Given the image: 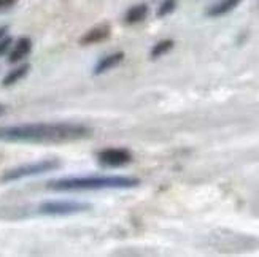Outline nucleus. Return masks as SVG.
I'll return each mask as SVG.
<instances>
[{
	"label": "nucleus",
	"instance_id": "2eb2a0df",
	"mask_svg": "<svg viewBox=\"0 0 259 257\" xmlns=\"http://www.w3.org/2000/svg\"><path fill=\"white\" fill-rule=\"evenodd\" d=\"M15 0H0V10L2 8H7V7H10L11 4H13Z\"/></svg>",
	"mask_w": 259,
	"mask_h": 257
},
{
	"label": "nucleus",
	"instance_id": "0eeeda50",
	"mask_svg": "<svg viewBox=\"0 0 259 257\" xmlns=\"http://www.w3.org/2000/svg\"><path fill=\"white\" fill-rule=\"evenodd\" d=\"M30 49H32V41H30V38H26V37L19 38L16 41V44L13 46V49H11L10 56H8V62L10 64L21 62L30 53Z\"/></svg>",
	"mask_w": 259,
	"mask_h": 257
},
{
	"label": "nucleus",
	"instance_id": "423d86ee",
	"mask_svg": "<svg viewBox=\"0 0 259 257\" xmlns=\"http://www.w3.org/2000/svg\"><path fill=\"white\" fill-rule=\"evenodd\" d=\"M111 33V29L108 24H100V26H96L93 27L89 32H86L84 35L80 38V44H96V43H100V41H105Z\"/></svg>",
	"mask_w": 259,
	"mask_h": 257
},
{
	"label": "nucleus",
	"instance_id": "6e6552de",
	"mask_svg": "<svg viewBox=\"0 0 259 257\" xmlns=\"http://www.w3.org/2000/svg\"><path fill=\"white\" fill-rule=\"evenodd\" d=\"M124 59V54L122 53H115V54H110L107 58L100 59L99 64L94 67V75H100V73H105L111 69H115L116 65H119Z\"/></svg>",
	"mask_w": 259,
	"mask_h": 257
},
{
	"label": "nucleus",
	"instance_id": "7ed1b4c3",
	"mask_svg": "<svg viewBox=\"0 0 259 257\" xmlns=\"http://www.w3.org/2000/svg\"><path fill=\"white\" fill-rule=\"evenodd\" d=\"M61 167V162L56 161V159H48V161H38V162H33V164H26V165H21L16 167V169L7 172L2 176V181H16V180H22V178H27V176H37V175H43V173H48L53 170H58Z\"/></svg>",
	"mask_w": 259,
	"mask_h": 257
},
{
	"label": "nucleus",
	"instance_id": "39448f33",
	"mask_svg": "<svg viewBox=\"0 0 259 257\" xmlns=\"http://www.w3.org/2000/svg\"><path fill=\"white\" fill-rule=\"evenodd\" d=\"M97 159L104 167H122L132 161V154L126 148H107L97 154Z\"/></svg>",
	"mask_w": 259,
	"mask_h": 257
},
{
	"label": "nucleus",
	"instance_id": "f03ea898",
	"mask_svg": "<svg viewBox=\"0 0 259 257\" xmlns=\"http://www.w3.org/2000/svg\"><path fill=\"white\" fill-rule=\"evenodd\" d=\"M140 184L132 176H76L53 180L47 184L51 191H100V189H131Z\"/></svg>",
	"mask_w": 259,
	"mask_h": 257
},
{
	"label": "nucleus",
	"instance_id": "f8f14e48",
	"mask_svg": "<svg viewBox=\"0 0 259 257\" xmlns=\"http://www.w3.org/2000/svg\"><path fill=\"white\" fill-rule=\"evenodd\" d=\"M172 48H174V41L172 40H162V41H159V43L153 46V49H151V58L153 59L161 58V56H164L167 51H170Z\"/></svg>",
	"mask_w": 259,
	"mask_h": 257
},
{
	"label": "nucleus",
	"instance_id": "1a4fd4ad",
	"mask_svg": "<svg viewBox=\"0 0 259 257\" xmlns=\"http://www.w3.org/2000/svg\"><path fill=\"white\" fill-rule=\"evenodd\" d=\"M240 4V0H221L220 4H217L215 7H211L208 10V16H223L229 13L231 10H234Z\"/></svg>",
	"mask_w": 259,
	"mask_h": 257
},
{
	"label": "nucleus",
	"instance_id": "4468645a",
	"mask_svg": "<svg viewBox=\"0 0 259 257\" xmlns=\"http://www.w3.org/2000/svg\"><path fill=\"white\" fill-rule=\"evenodd\" d=\"M11 46V38L10 37H4L2 40H0V56H4L8 48Z\"/></svg>",
	"mask_w": 259,
	"mask_h": 257
},
{
	"label": "nucleus",
	"instance_id": "9d476101",
	"mask_svg": "<svg viewBox=\"0 0 259 257\" xmlns=\"http://www.w3.org/2000/svg\"><path fill=\"white\" fill-rule=\"evenodd\" d=\"M29 69H30V67H29L27 64H24V65L18 67V69L8 72V75L4 78L2 84H4V86H13V84H16L19 80H22V78H24V76L27 75Z\"/></svg>",
	"mask_w": 259,
	"mask_h": 257
},
{
	"label": "nucleus",
	"instance_id": "f257e3e1",
	"mask_svg": "<svg viewBox=\"0 0 259 257\" xmlns=\"http://www.w3.org/2000/svg\"><path fill=\"white\" fill-rule=\"evenodd\" d=\"M91 129L72 122H40V124L0 126V140L5 141H33L58 143L73 141L89 137Z\"/></svg>",
	"mask_w": 259,
	"mask_h": 257
},
{
	"label": "nucleus",
	"instance_id": "9b49d317",
	"mask_svg": "<svg viewBox=\"0 0 259 257\" xmlns=\"http://www.w3.org/2000/svg\"><path fill=\"white\" fill-rule=\"evenodd\" d=\"M146 15H148V8H146V5H135L127 11L126 22H129V24H135V22L143 21L146 18Z\"/></svg>",
	"mask_w": 259,
	"mask_h": 257
},
{
	"label": "nucleus",
	"instance_id": "ddd939ff",
	"mask_svg": "<svg viewBox=\"0 0 259 257\" xmlns=\"http://www.w3.org/2000/svg\"><path fill=\"white\" fill-rule=\"evenodd\" d=\"M175 5H177V0H165V2L161 5V8L157 10V16L162 18V16H167L168 13H172L175 10Z\"/></svg>",
	"mask_w": 259,
	"mask_h": 257
},
{
	"label": "nucleus",
	"instance_id": "dca6fc26",
	"mask_svg": "<svg viewBox=\"0 0 259 257\" xmlns=\"http://www.w3.org/2000/svg\"><path fill=\"white\" fill-rule=\"evenodd\" d=\"M5 33H7V27H0V40L5 37Z\"/></svg>",
	"mask_w": 259,
	"mask_h": 257
},
{
	"label": "nucleus",
	"instance_id": "f3484780",
	"mask_svg": "<svg viewBox=\"0 0 259 257\" xmlns=\"http://www.w3.org/2000/svg\"><path fill=\"white\" fill-rule=\"evenodd\" d=\"M4 111H5V107L0 104V115H4Z\"/></svg>",
	"mask_w": 259,
	"mask_h": 257
},
{
	"label": "nucleus",
	"instance_id": "20e7f679",
	"mask_svg": "<svg viewBox=\"0 0 259 257\" xmlns=\"http://www.w3.org/2000/svg\"><path fill=\"white\" fill-rule=\"evenodd\" d=\"M91 205L83 202H70V200H56V202H45L40 205L38 211L47 216H67L89 211Z\"/></svg>",
	"mask_w": 259,
	"mask_h": 257
}]
</instances>
